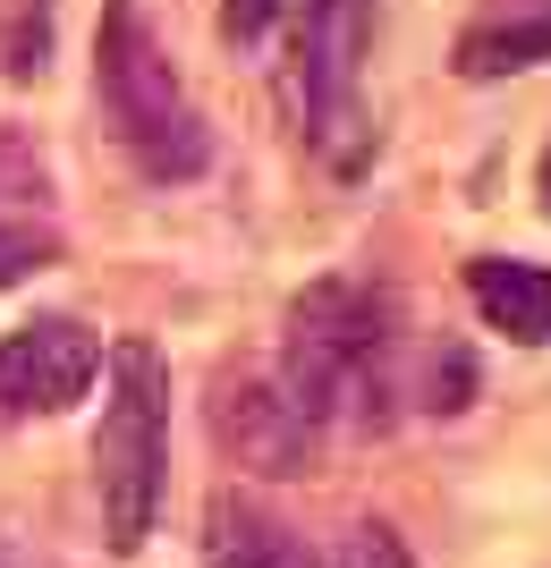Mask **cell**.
Here are the masks:
<instances>
[{
  "label": "cell",
  "instance_id": "6da1fadb",
  "mask_svg": "<svg viewBox=\"0 0 551 568\" xmlns=\"http://www.w3.org/2000/svg\"><path fill=\"white\" fill-rule=\"evenodd\" d=\"M288 399L314 425H390L408 399V365H399V306L374 281H314L280 323V365H272Z\"/></svg>",
  "mask_w": 551,
  "mask_h": 568
},
{
  "label": "cell",
  "instance_id": "7a4b0ae2",
  "mask_svg": "<svg viewBox=\"0 0 551 568\" xmlns=\"http://www.w3.org/2000/svg\"><path fill=\"white\" fill-rule=\"evenodd\" d=\"M94 102H102V119H111L120 153L136 162V179H153V187H187V179H204V162H213V128H204V111L187 102V85H178L162 34H153V18H144L136 0H102Z\"/></svg>",
  "mask_w": 551,
  "mask_h": 568
},
{
  "label": "cell",
  "instance_id": "3957f363",
  "mask_svg": "<svg viewBox=\"0 0 551 568\" xmlns=\"http://www.w3.org/2000/svg\"><path fill=\"white\" fill-rule=\"evenodd\" d=\"M170 484V365L153 339L102 348V425H94V493L102 535L120 560H136Z\"/></svg>",
  "mask_w": 551,
  "mask_h": 568
},
{
  "label": "cell",
  "instance_id": "277c9868",
  "mask_svg": "<svg viewBox=\"0 0 551 568\" xmlns=\"http://www.w3.org/2000/svg\"><path fill=\"white\" fill-rule=\"evenodd\" d=\"M365 43H374V0H288V102L306 144H323L331 162H357Z\"/></svg>",
  "mask_w": 551,
  "mask_h": 568
},
{
  "label": "cell",
  "instance_id": "5b68a950",
  "mask_svg": "<svg viewBox=\"0 0 551 568\" xmlns=\"http://www.w3.org/2000/svg\"><path fill=\"white\" fill-rule=\"evenodd\" d=\"M102 374V332L76 314H34L18 332H0V433L34 425V416H69Z\"/></svg>",
  "mask_w": 551,
  "mask_h": 568
},
{
  "label": "cell",
  "instance_id": "8992f818",
  "mask_svg": "<svg viewBox=\"0 0 551 568\" xmlns=\"http://www.w3.org/2000/svg\"><path fill=\"white\" fill-rule=\"evenodd\" d=\"M213 433H221V450H238V467H255V475H306L314 450H323V425H314L272 374L221 382Z\"/></svg>",
  "mask_w": 551,
  "mask_h": 568
},
{
  "label": "cell",
  "instance_id": "52a82bcc",
  "mask_svg": "<svg viewBox=\"0 0 551 568\" xmlns=\"http://www.w3.org/2000/svg\"><path fill=\"white\" fill-rule=\"evenodd\" d=\"M204 568H323V551L255 493H213L204 500Z\"/></svg>",
  "mask_w": 551,
  "mask_h": 568
},
{
  "label": "cell",
  "instance_id": "ba28073f",
  "mask_svg": "<svg viewBox=\"0 0 551 568\" xmlns=\"http://www.w3.org/2000/svg\"><path fill=\"white\" fill-rule=\"evenodd\" d=\"M551 60V0H492L467 18L450 69L467 85H492V77H518V69H543Z\"/></svg>",
  "mask_w": 551,
  "mask_h": 568
},
{
  "label": "cell",
  "instance_id": "9c48e42d",
  "mask_svg": "<svg viewBox=\"0 0 551 568\" xmlns=\"http://www.w3.org/2000/svg\"><path fill=\"white\" fill-rule=\"evenodd\" d=\"M467 297L501 339L518 348H551V263L527 255H476L467 263Z\"/></svg>",
  "mask_w": 551,
  "mask_h": 568
},
{
  "label": "cell",
  "instance_id": "30bf717a",
  "mask_svg": "<svg viewBox=\"0 0 551 568\" xmlns=\"http://www.w3.org/2000/svg\"><path fill=\"white\" fill-rule=\"evenodd\" d=\"M51 263H60V230H43V221H25V213H0V288L34 281Z\"/></svg>",
  "mask_w": 551,
  "mask_h": 568
},
{
  "label": "cell",
  "instance_id": "8fae6325",
  "mask_svg": "<svg viewBox=\"0 0 551 568\" xmlns=\"http://www.w3.org/2000/svg\"><path fill=\"white\" fill-rule=\"evenodd\" d=\"M323 568H416V551L399 544V526H382V518H357L348 535L331 544V560Z\"/></svg>",
  "mask_w": 551,
  "mask_h": 568
},
{
  "label": "cell",
  "instance_id": "7c38bea8",
  "mask_svg": "<svg viewBox=\"0 0 551 568\" xmlns=\"http://www.w3.org/2000/svg\"><path fill=\"white\" fill-rule=\"evenodd\" d=\"M43 51H51V18H43V9H34V18H18V26H9V60H0V69L18 77V85H34V77L51 69Z\"/></svg>",
  "mask_w": 551,
  "mask_h": 568
},
{
  "label": "cell",
  "instance_id": "4fadbf2b",
  "mask_svg": "<svg viewBox=\"0 0 551 568\" xmlns=\"http://www.w3.org/2000/svg\"><path fill=\"white\" fill-rule=\"evenodd\" d=\"M280 9L288 0H221V34L229 43H264L272 26H280Z\"/></svg>",
  "mask_w": 551,
  "mask_h": 568
},
{
  "label": "cell",
  "instance_id": "5bb4252c",
  "mask_svg": "<svg viewBox=\"0 0 551 568\" xmlns=\"http://www.w3.org/2000/svg\"><path fill=\"white\" fill-rule=\"evenodd\" d=\"M534 195H543V213H551V144H543V162H534Z\"/></svg>",
  "mask_w": 551,
  "mask_h": 568
}]
</instances>
